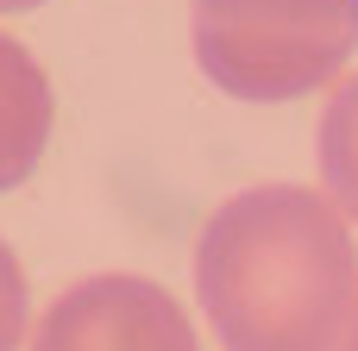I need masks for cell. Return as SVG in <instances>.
<instances>
[{
  "mask_svg": "<svg viewBox=\"0 0 358 351\" xmlns=\"http://www.w3.org/2000/svg\"><path fill=\"white\" fill-rule=\"evenodd\" d=\"M321 182H327V201L346 220H358V75H346L327 94V113H321Z\"/></svg>",
  "mask_w": 358,
  "mask_h": 351,
  "instance_id": "5b68a950",
  "label": "cell"
},
{
  "mask_svg": "<svg viewBox=\"0 0 358 351\" xmlns=\"http://www.w3.org/2000/svg\"><path fill=\"white\" fill-rule=\"evenodd\" d=\"M195 63L220 94L296 100L358 50V0H195Z\"/></svg>",
  "mask_w": 358,
  "mask_h": 351,
  "instance_id": "7a4b0ae2",
  "label": "cell"
},
{
  "mask_svg": "<svg viewBox=\"0 0 358 351\" xmlns=\"http://www.w3.org/2000/svg\"><path fill=\"white\" fill-rule=\"evenodd\" d=\"M195 295L220 351H340L358 308L352 226L327 188H245L201 226Z\"/></svg>",
  "mask_w": 358,
  "mask_h": 351,
  "instance_id": "6da1fadb",
  "label": "cell"
},
{
  "mask_svg": "<svg viewBox=\"0 0 358 351\" xmlns=\"http://www.w3.org/2000/svg\"><path fill=\"white\" fill-rule=\"evenodd\" d=\"M25 6H38V0H0V13H25Z\"/></svg>",
  "mask_w": 358,
  "mask_h": 351,
  "instance_id": "ba28073f",
  "label": "cell"
},
{
  "mask_svg": "<svg viewBox=\"0 0 358 351\" xmlns=\"http://www.w3.org/2000/svg\"><path fill=\"white\" fill-rule=\"evenodd\" d=\"M25 333V276H19V257L0 245V351L19 345Z\"/></svg>",
  "mask_w": 358,
  "mask_h": 351,
  "instance_id": "8992f818",
  "label": "cell"
},
{
  "mask_svg": "<svg viewBox=\"0 0 358 351\" xmlns=\"http://www.w3.org/2000/svg\"><path fill=\"white\" fill-rule=\"evenodd\" d=\"M31 351H195V327L170 289L113 270L63 289L44 308Z\"/></svg>",
  "mask_w": 358,
  "mask_h": 351,
  "instance_id": "3957f363",
  "label": "cell"
},
{
  "mask_svg": "<svg viewBox=\"0 0 358 351\" xmlns=\"http://www.w3.org/2000/svg\"><path fill=\"white\" fill-rule=\"evenodd\" d=\"M340 351H358V308H352V320H346V333H340Z\"/></svg>",
  "mask_w": 358,
  "mask_h": 351,
  "instance_id": "52a82bcc",
  "label": "cell"
},
{
  "mask_svg": "<svg viewBox=\"0 0 358 351\" xmlns=\"http://www.w3.org/2000/svg\"><path fill=\"white\" fill-rule=\"evenodd\" d=\"M44 138H50V82L38 57L0 31V188H19L38 170Z\"/></svg>",
  "mask_w": 358,
  "mask_h": 351,
  "instance_id": "277c9868",
  "label": "cell"
}]
</instances>
